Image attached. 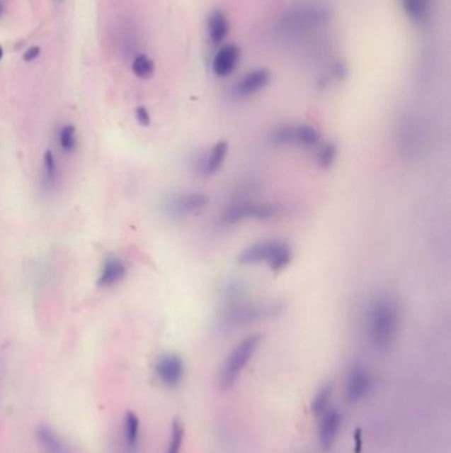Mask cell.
<instances>
[{"instance_id": "cell-26", "label": "cell", "mask_w": 451, "mask_h": 453, "mask_svg": "<svg viewBox=\"0 0 451 453\" xmlns=\"http://www.w3.org/2000/svg\"><path fill=\"white\" fill-rule=\"evenodd\" d=\"M135 118L142 126H149L151 123L150 113L144 106H138L135 109Z\"/></svg>"}, {"instance_id": "cell-17", "label": "cell", "mask_w": 451, "mask_h": 453, "mask_svg": "<svg viewBox=\"0 0 451 453\" xmlns=\"http://www.w3.org/2000/svg\"><path fill=\"white\" fill-rule=\"evenodd\" d=\"M431 6L433 0H401L402 11L406 18L418 26L429 21Z\"/></svg>"}, {"instance_id": "cell-1", "label": "cell", "mask_w": 451, "mask_h": 453, "mask_svg": "<svg viewBox=\"0 0 451 453\" xmlns=\"http://www.w3.org/2000/svg\"><path fill=\"white\" fill-rule=\"evenodd\" d=\"M399 328L400 311L392 298L381 296L370 303L365 315V332L375 350H388L396 341Z\"/></svg>"}, {"instance_id": "cell-29", "label": "cell", "mask_w": 451, "mask_h": 453, "mask_svg": "<svg viewBox=\"0 0 451 453\" xmlns=\"http://www.w3.org/2000/svg\"><path fill=\"white\" fill-rule=\"evenodd\" d=\"M3 12H4V3H3V0H0V16L3 15Z\"/></svg>"}, {"instance_id": "cell-20", "label": "cell", "mask_w": 451, "mask_h": 453, "mask_svg": "<svg viewBox=\"0 0 451 453\" xmlns=\"http://www.w3.org/2000/svg\"><path fill=\"white\" fill-rule=\"evenodd\" d=\"M228 143L225 141L219 142L213 146L210 158L204 163V172L207 175H213L222 166V163L228 154Z\"/></svg>"}, {"instance_id": "cell-10", "label": "cell", "mask_w": 451, "mask_h": 453, "mask_svg": "<svg viewBox=\"0 0 451 453\" xmlns=\"http://www.w3.org/2000/svg\"><path fill=\"white\" fill-rule=\"evenodd\" d=\"M372 386L373 381L368 369L360 363L353 364L347 378L346 399L351 404L364 401L371 393Z\"/></svg>"}, {"instance_id": "cell-6", "label": "cell", "mask_w": 451, "mask_h": 453, "mask_svg": "<svg viewBox=\"0 0 451 453\" xmlns=\"http://www.w3.org/2000/svg\"><path fill=\"white\" fill-rule=\"evenodd\" d=\"M208 203V198L201 192H187L173 195L163 203V212L172 219H181L200 211Z\"/></svg>"}, {"instance_id": "cell-12", "label": "cell", "mask_w": 451, "mask_h": 453, "mask_svg": "<svg viewBox=\"0 0 451 453\" xmlns=\"http://www.w3.org/2000/svg\"><path fill=\"white\" fill-rule=\"evenodd\" d=\"M240 57V48L234 44H227L215 55L212 60V72L217 77H228L236 69Z\"/></svg>"}, {"instance_id": "cell-13", "label": "cell", "mask_w": 451, "mask_h": 453, "mask_svg": "<svg viewBox=\"0 0 451 453\" xmlns=\"http://www.w3.org/2000/svg\"><path fill=\"white\" fill-rule=\"evenodd\" d=\"M321 424H319V444L324 451H329L333 447L341 432V413L338 410H329L321 413Z\"/></svg>"}, {"instance_id": "cell-28", "label": "cell", "mask_w": 451, "mask_h": 453, "mask_svg": "<svg viewBox=\"0 0 451 453\" xmlns=\"http://www.w3.org/2000/svg\"><path fill=\"white\" fill-rule=\"evenodd\" d=\"M353 437H355V452L360 453V451H361V431H360V430H358V431H355V435H353Z\"/></svg>"}, {"instance_id": "cell-5", "label": "cell", "mask_w": 451, "mask_h": 453, "mask_svg": "<svg viewBox=\"0 0 451 453\" xmlns=\"http://www.w3.org/2000/svg\"><path fill=\"white\" fill-rule=\"evenodd\" d=\"M281 312L278 303H262V305H239L228 309L222 314V323L227 326H239L254 323L271 317Z\"/></svg>"}, {"instance_id": "cell-7", "label": "cell", "mask_w": 451, "mask_h": 453, "mask_svg": "<svg viewBox=\"0 0 451 453\" xmlns=\"http://www.w3.org/2000/svg\"><path fill=\"white\" fill-rule=\"evenodd\" d=\"M278 213V207L268 203H253L241 201L231 206L222 216L224 222L228 224L245 220V219H270Z\"/></svg>"}, {"instance_id": "cell-24", "label": "cell", "mask_w": 451, "mask_h": 453, "mask_svg": "<svg viewBox=\"0 0 451 453\" xmlns=\"http://www.w3.org/2000/svg\"><path fill=\"white\" fill-rule=\"evenodd\" d=\"M184 440V427L179 422H173L171 427L170 443L167 453H181Z\"/></svg>"}, {"instance_id": "cell-11", "label": "cell", "mask_w": 451, "mask_h": 453, "mask_svg": "<svg viewBox=\"0 0 451 453\" xmlns=\"http://www.w3.org/2000/svg\"><path fill=\"white\" fill-rule=\"evenodd\" d=\"M271 80L270 72L265 68H258L254 71L248 72L233 88V91L237 97L245 99L265 89Z\"/></svg>"}, {"instance_id": "cell-2", "label": "cell", "mask_w": 451, "mask_h": 453, "mask_svg": "<svg viewBox=\"0 0 451 453\" xmlns=\"http://www.w3.org/2000/svg\"><path fill=\"white\" fill-rule=\"evenodd\" d=\"M331 18L330 11L319 4H301L289 11L281 21V33L289 38H301L326 26Z\"/></svg>"}, {"instance_id": "cell-16", "label": "cell", "mask_w": 451, "mask_h": 453, "mask_svg": "<svg viewBox=\"0 0 451 453\" xmlns=\"http://www.w3.org/2000/svg\"><path fill=\"white\" fill-rule=\"evenodd\" d=\"M60 166L56 155L48 150L42 158V170H41V184L45 191H55L60 186Z\"/></svg>"}, {"instance_id": "cell-3", "label": "cell", "mask_w": 451, "mask_h": 453, "mask_svg": "<svg viewBox=\"0 0 451 453\" xmlns=\"http://www.w3.org/2000/svg\"><path fill=\"white\" fill-rule=\"evenodd\" d=\"M292 255L290 247L280 240H263L256 242L239 256L242 265H251L258 262H268L273 271L285 269L290 264Z\"/></svg>"}, {"instance_id": "cell-21", "label": "cell", "mask_w": 451, "mask_h": 453, "mask_svg": "<svg viewBox=\"0 0 451 453\" xmlns=\"http://www.w3.org/2000/svg\"><path fill=\"white\" fill-rule=\"evenodd\" d=\"M59 145L64 154L71 155L77 149V131L73 125H64L59 131Z\"/></svg>"}, {"instance_id": "cell-8", "label": "cell", "mask_w": 451, "mask_h": 453, "mask_svg": "<svg viewBox=\"0 0 451 453\" xmlns=\"http://www.w3.org/2000/svg\"><path fill=\"white\" fill-rule=\"evenodd\" d=\"M273 141L280 145L298 143L302 146H315L321 141V134L309 125H285L274 130Z\"/></svg>"}, {"instance_id": "cell-30", "label": "cell", "mask_w": 451, "mask_h": 453, "mask_svg": "<svg viewBox=\"0 0 451 453\" xmlns=\"http://www.w3.org/2000/svg\"><path fill=\"white\" fill-rule=\"evenodd\" d=\"M1 57H3V50H1V47H0V60H1Z\"/></svg>"}, {"instance_id": "cell-25", "label": "cell", "mask_w": 451, "mask_h": 453, "mask_svg": "<svg viewBox=\"0 0 451 453\" xmlns=\"http://www.w3.org/2000/svg\"><path fill=\"white\" fill-rule=\"evenodd\" d=\"M335 158H336V147L332 143L324 145L318 154V161L321 163V167H324V169L332 166Z\"/></svg>"}, {"instance_id": "cell-18", "label": "cell", "mask_w": 451, "mask_h": 453, "mask_svg": "<svg viewBox=\"0 0 451 453\" xmlns=\"http://www.w3.org/2000/svg\"><path fill=\"white\" fill-rule=\"evenodd\" d=\"M208 33H210V39L215 45H219L227 39L229 33V21L222 11H213L210 15Z\"/></svg>"}, {"instance_id": "cell-22", "label": "cell", "mask_w": 451, "mask_h": 453, "mask_svg": "<svg viewBox=\"0 0 451 453\" xmlns=\"http://www.w3.org/2000/svg\"><path fill=\"white\" fill-rule=\"evenodd\" d=\"M332 393H333V387L331 383H326L323 384L321 388L318 390V393H315L312 403H311V410L312 413L316 415H321L327 411L329 403L331 401Z\"/></svg>"}, {"instance_id": "cell-4", "label": "cell", "mask_w": 451, "mask_h": 453, "mask_svg": "<svg viewBox=\"0 0 451 453\" xmlns=\"http://www.w3.org/2000/svg\"><path fill=\"white\" fill-rule=\"evenodd\" d=\"M262 337L260 334H251L242 340L227 357L225 362L222 363L221 367L220 376H219V384L222 390H228L233 387V384L237 382L241 373L244 369L251 362V358L257 352Z\"/></svg>"}, {"instance_id": "cell-19", "label": "cell", "mask_w": 451, "mask_h": 453, "mask_svg": "<svg viewBox=\"0 0 451 453\" xmlns=\"http://www.w3.org/2000/svg\"><path fill=\"white\" fill-rule=\"evenodd\" d=\"M141 439V420L138 415L127 411L123 419V440L129 451H135Z\"/></svg>"}, {"instance_id": "cell-23", "label": "cell", "mask_w": 451, "mask_h": 453, "mask_svg": "<svg viewBox=\"0 0 451 453\" xmlns=\"http://www.w3.org/2000/svg\"><path fill=\"white\" fill-rule=\"evenodd\" d=\"M131 68L137 77H139L142 80H147L151 79L155 73V62L146 55H138L132 61Z\"/></svg>"}, {"instance_id": "cell-15", "label": "cell", "mask_w": 451, "mask_h": 453, "mask_svg": "<svg viewBox=\"0 0 451 453\" xmlns=\"http://www.w3.org/2000/svg\"><path fill=\"white\" fill-rule=\"evenodd\" d=\"M126 276H127V265L125 264V262L118 257H109L102 265L100 277H98V285L102 288H111L123 281Z\"/></svg>"}, {"instance_id": "cell-9", "label": "cell", "mask_w": 451, "mask_h": 453, "mask_svg": "<svg viewBox=\"0 0 451 453\" xmlns=\"http://www.w3.org/2000/svg\"><path fill=\"white\" fill-rule=\"evenodd\" d=\"M158 381L167 388H175L181 384L185 367L184 362L178 354H164L155 363L154 367Z\"/></svg>"}, {"instance_id": "cell-14", "label": "cell", "mask_w": 451, "mask_h": 453, "mask_svg": "<svg viewBox=\"0 0 451 453\" xmlns=\"http://www.w3.org/2000/svg\"><path fill=\"white\" fill-rule=\"evenodd\" d=\"M36 440L44 453H73L71 447L50 425L41 424L36 428Z\"/></svg>"}, {"instance_id": "cell-27", "label": "cell", "mask_w": 451, "mask_h": 453, "mask_svg": "<svg viewBox=\"0 0 451 453\" xmlns=\"http://www.w3.org/2000/svg\"><path fill=\"white\" fill-rule=\"evenodd\" d=\"M40 55V48L39 47H30V50H25L24 55H23V60L25 62H30V61L36 60Z\"/></svg>"}]
</instances>
